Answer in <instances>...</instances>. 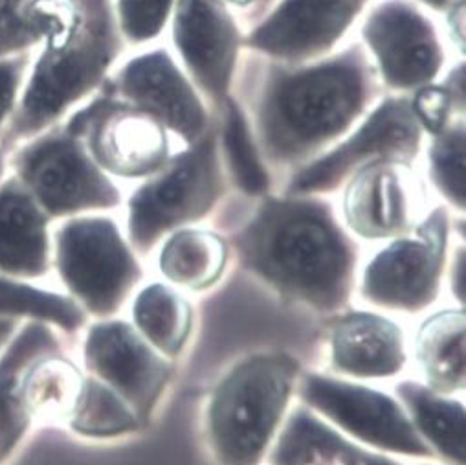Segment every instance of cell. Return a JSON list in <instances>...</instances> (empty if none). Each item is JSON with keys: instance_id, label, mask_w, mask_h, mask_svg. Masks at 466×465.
Masks as SVG:
<instances>
[{"instance_id": "cell-1", "label": "cell", "mask_w": 466, "mask_h": 465, "mask_svg": "<svg viewBox=\"0 0 466 465\" xmlns=\"http://www.w3.org/2000/svg\"><path fill=\"white\" fill-rule=\"evenodd\" d=\"M384 94L360 41L301 65L245 50L231 81L268 171L292 175L339 142Z\"/></svg>"}, {"instance_id": "cell-2", "label": "cell", "mask_w": 466, "mask_h": 465, "mask_svg": "<svg viewBox=\"0 0 466 465\" xmlns=\"http://www.w3.org/2000/svg\"><path fill=\"white\" fill-rule=\"evenodd\" d=\"M259 199L236 238L245 267L289 300L319 313L341 309L351 294L357 247L330 204L318 195Z\"/></svg>"}, {"instance_id": "cell-3", "label": "cell", "mask_w": 466, "mask_h": 465, "mask_svg": "<svg viewBox=\"0 0 466 465\" xmlns=\"http://www.w3.org/2000/svg\"><path fill=\"white\" fill-rule=\"evenodd\" d=\"M126 50L114 0H70L32 56L17 107L0 135V150L10 153L63 122L103 88Z\"/></svg>"}, {"instance_id": "cell-4", "label": "cell", "mask_w": 466, "mask_h": 465, "mask_svg": "<svg viewBox=\"0 0 466 465\" xmlns=\"http://www.w3.org/2000/svg\"><path fill=\"white\" fill-rule=\"evenodd\" d=\"M299 377L287 354L256 356L233 368L215 388L208 430L220 465H259Z\"/></svg>"}, {"instance_id": "cell-5", "label": "cell", "mask_w": 466, "mask_h": 465, "mask_svg": "<svg viewBox=\"0 0 466 465\" xmlns=\"http://www.w3.org/2000/svg\"><path fill=\"white\" fill-rule=\"evenodd\" d=\"M228 190L217 119L204 137L171 155L129 199V238L142 253L184 224L206 217Z\"/></svg>"}, {"instance_id": "cell-6", "label": "cell", "mask_w": 466, "mask_h": 465, "mask_svg": "<svg viewBox=\"0 0 466 465\" xmlns=\"http://www.w3.org/2000/svg\"><path fill=\"white\" fill-rule=\"evenodd\" d=\"M8 170L50 217L110 210L122 193L63 122L6 153Z\"/></svg>"}, {"instance_id": "cell-7", "label": "cell", "mask_w": 466, "mask_h": 465, "mask_svg": "<svg viewBox=\"0 0 466 465\" xmlns=\"http://www.w3.org/2000/svg\"><path fill=\"white\" fill-rule=\"evenodd\" d=\"M56 267L72 298L96 316L118 313L142 278L118 226L99 215H74L59 226Z\"/></svg>"}, {"instance_id": "cell-8", "label": "cell", "mask_w": 466, "mask_h": 465, "mask_svg": "<svg viewBox=\"0 0 466 465\" xmlns=\"http://www.w3.org/2000/svg\"><path fill=\"white\" fill-rule=\"evenodd\" d=\"M410 98L384 94L364 119L323 155L290 175L289 195H323L338 190L355 171L375 160L413 164L424 146Z\"/></svg>"}, {"instance_id": "cell-9", "label": "cell", "mask_w": 466, "mask_h": 465, "mask_svg": "<svg viewBox=\"0 0 466 465\" xmlns=\"http://www.w3.org/2000/svg\"><path fill=\"white\" fill-rule=\"evenodd\" d=\"M63 126L81 139L106 175L146 179L173 155L171 135L158 120L105 88L74 108Z\"/></svg>"}, {"instance_id": "cell-10", "label": "cell", "mask_w": 466, "mask_h": 465, "mask_svg": "<svg viewBox=\"0 0 466 465\" xmlns=\"http://www.w3.org/2000/svg\"><path fill=\"white\" fill-rule=\"evenodd\" d=\"M360 21V43L388 94L410 96L441 78L446 48L433 19L415 0H379Z\"/></svg>"}, {"instance_id": "cell-11", "label": "cell", "mask_w": 466, "mask_h": 465, "mask_svg": "<svg viewBox=\"0 0 466 465\" xmlns=\"http://www.w3.org/2000/svg\"><path fill=\"white\" fill-rule=\"evenodd\" d=\"M103 88L147 112L186 146L208 133L217 116L166 48L144 50L110 72Z\"/></svg>"}, {"instance_id": "cell-12", "label": "cell", "mask_w": 466, "mask_h": 465, "mask_svg": "<svg viewBox=\"0 0 466 465\" xmlns=\"http://www.w3.org/2000/svg\"><path fill=\"white\" fill-rule=\"evenodd\" d=\"M169 23L177 61L217 116L245 52L239 19L224 0H175Z\"/></svg>"}, {"instance_id": "cell-13", "label": "cell", "mask_w": 466, "mask_h": 465, "mask_svg": "<svg viewBox=\"0 0 466 465\" xmlns=\"http://www.w3.org/2000/svg\"><path fill=\"white\" fill-rule=\"evenodd\" d=\"M373 0H278L245 32V50L301 65L338 50Z\"/></svg>"}, {"instance_id": "cell-14", "label": "cell", "mask_w": 466, "mask_h": 465, "mask_svg": "<svg viewBox=\"0 0 466 465\" xmlns=\"http://www.w3.org/2000/svg\"><path fill=\"white\" fill-rule=\"evenodd\" d=\"M413 230L415 238L397 240L368 265L362 294L371 304L419 313L435 302L448 245L446 208L437 206Z\"/></svg>"}, {"instance_id": "cell-15", "label": "cell", "mask_w": 466, "mask_h": 465, "mask_svg": "<svg viewBox=\"0 0 466 465\" xmlns=\"http://www.w3.org/2000/svg\"><path fill=\"white\" fill-rule=\"evenodd\" d=\"M299 396L309 407L371 447L408 456H435L406 412L386 394L307 374L299 381Z\"/></svg>"}, {"instance_id": "cell-16", "label": "cell", "mask_w": 466, "mask_h": 465, "mask_svg": "<svg viewBox=\"0 0 466 465\" xmlns=\"http://www.w3.org/2000/svg\"><path fill=\"white\" fill-rule=\"evenodd\" d=\"M85 365L90 376L118 392L146 421L162 396L171 367L127 322L108 320L90 327L85 340Z\"/></svg>"}, {"instance_id": "cell-17", "label": "cell", "mask_w": 466, "mask_h": 465, "mask_svg": "<svg viewBox=\"0 0 466 465\" xmlns=\"http://www.w3.org/2000/svg\"><path fill=\"white\" fill-rule=\"evenodd\" d=\"M422 188L413 164L375 160L347 181L343 212L347 224L366 240L404 236L417 224Z\"/></svg>"}, {"instance_id": "cell-18", "label": "cell", "mask_w": 466, "mask_h": 465, "mask_svg": "<svg viewBox=\"0 0 466 465\" xmlns=\"http://www.w3.org/2000/svg\"><path fill=\"white\" fill-rule=\"evenodd\" d=\"M50 217L15 175L0 181V274L15 280L46 276L52 264Z\"/></svg>"}, {"instance_id": "cell-19", "label": "cell", "mask_w": 466, "mask_h": 465, "mask_svg": "<svg viewBox=\"0 0 466 465\" xmlns=\"http://www.w3.org/2000/svg\"><path fill=\"white\" fill-rule=\"evenodd\" d=\"M54 354H61V340L39 320L21 326L0 352V465L19 449L32 423L21 394L25 376L35 361Z\"/></svg>"}, {"instance_id": "cell-20", "label": "cell", "mask_w": 466, "mask_h": 465, "mask_svg": "<svg viewBox=\"0 0 466 465\" xmlns=\"http://www.w3.org/2000/svg\"><path fill=\"white\" fill-rule=\"evenodd\" d=\"M330 357L338 372L355 377H391L406 365L400 327L373 313L341 316L330 338Z\"/></svg>"}, {"instance_id": "cell-21", "label": "cell", "mask_w": 466, "mask_h": 465, "mask_svg": "<svg viewBox=\"0 0 466 465\" xmlns=\"http://www.w3.org/2000/svg\"><path fill=\"white\" fill-rule=\"evenodd\" d=\"M272 465H399L341 438L307 408H296L272 454Z\"/></svg>"}, {"instance_id": "cell-22", "label": "cell", "mask_w": 466, "mask_h": 465, "mask_svg": "<svg viewBox=\"0 0 466 465\" xmlns=\"http://www.w3.org/2000/svg\"><path fill=\"white\" fill-rule=\"evenodd\" d=\"M218 151L228 181L252 199L268 195L272 175L259 153L241 105L229 94L217 114Z\"/></svg>"}, {"instance_id": "cell-23", "label": "cell", "mask_w": 466, "mask_h": 465, "mask_svg": "<svg viewBox=\"0 0 466 465\" xmlns=\"http://www.w3.org/2000/svg\"><path fill=\"white\" fill-rule=\"evenodd\" d=\"M417 357L428 385L439 394L464 388V313L430 316L417 335Z\"/></svg>"}, {"instance_id": "cell-24", "label": "cell", "mask_w": 466, "mask_h": 465, "mask_svg": "<svg viewBox=\"0 0 466 465\" xmlns=\"http://www.w3.org/2000/svg\"><path fill=\"white\" fill-rule=\"evenodd\" d=\"M397 394L408 407L417 432L444 458L464 465V407L413 381L400 383Z\"/></svg>"}, {"instance_id": "cell-25", "label": "cell", "mask_w": 466, "mask_h": 465, "mask_svg": "<svg viewBox=\"0 0 466 465\" xmlns=\"http://www.w3.org/2000/svg\"><path fill=\"white\" fill-rule=\"evenodd\" d=\"M226 260V245L213 232L180 230L164 245L160 269L173 284L200 291L218 282Z\"/></svg>"}, {"instance_id": "cell-26", "label": "cell", "mask_w": 466, "mask_h": 465, "mask_svg": "<svg viewBox=\"0 0 466 465\" xmlns=\"http://www.w3.org/2000/svg\"><path fill=\"white\" fill-rule=\"evenodd\" d=\"M85 377L61 354L35 361L23 381V405L32 419H70Z\"/></svg>"}, {"instance_id": "cell-27", "label": "cell", "mask_w": 466, "mask_h": 465, "mask_svg": "<svg viewBox=\"0 0 466 465\" xmlns=\"http://www.w3.org/2000/svg\"><path fill=\"white\" fill-rule=\"evenodd\" d=\"M135 322L142 335L167 357H177L189 338L193 309L175 289L155 284L135 302Z\"/></svg>"}, {"instance_id": "cell-28", "label": "cell", "mask_w": 466, "mask_h": 465, "mask_svg": "<svg viewBox=\"0 0 466 465\" xmlns=\"http://www.w3.org/2000/svg\"><path fill=\"white\" fill-rule=\"evenodd\" d=\"M0 316L46 322L66 333L85 326V309L72 298L0 274Z\"/></svg>"}, {"instance_id": "cell-29", "label": "cell", "mask_w": 466, "mask_h": 465, "mask_svg": "<svg viewBox=\"0 0 466 465\" xmlns=\"http://www.w3.org/2000/svg\"><path fill=\"white\" fill-rule=\"evenodd\" d=\"M68 0H0V59L34 54Z\"/></svg>"}, {"instance_id": "cell-30", "label": "cell", "mask_w": 466, "mask_h": 465, "mask_svg": "<svg viewBox=\"0 0 466 465\" xmlns=\"http://www.w3.org/2000/svg\"><path fill=\"white\" fill-rule=\"evenodd\" d=\"M70 429L88 438H112L138 430L140 419L118 392L88 376L70 416Z\"/></svg>"}, {"instance_id": "cell-31", "label": "cell", "mask_w": 466, "mask_h": 465, "mask_svg": "<svg viewBox=\"0 0 466 465\" xmlns=\"http://www.w3.org/2000/svg\"><path fill=\"white\" fill-rule=\"evenodd\" d=\"M464 116L455 119L435 137H430V179L441 195L457 210H464Z\"/></svg>"}, {"instance_id": "cell-32", "label": "cell", "mask_w": 466, "mask_h": 465, "mask_svg": "<svg viewBox=\"0 0 466 465\" xmlns=\"http://www.w3.org/2000/svg\"><path fill=\"white\" fill-rule=\"evenodd\" d=\"M175 0H114V16L127 46L157 41L167 28Z\"/></svg>"}, {"instance_id": "cell-33", "label": "cell", "mask_w": 466, "mask_h": 465, "mask_svg": "<svg viewBox=\"0 0 466 465\" xmlns=\"http://www.w3.org/2000/svg\"><path fill=\"white\" fill-rule=\"evenodd\" d=\"M408 98L413 116L428 137L439 135L455 116H464L457 110L448 87L439 79L413 90Z\"/></svg>"}, {"instance_id": "cell-34", "label": "cell", "mask_w": 466, "mask_h": 465, "mask_svg": "<svg viewBox=\"0 0 466 465\" xmlns=\"http://www.w3.org/2000/svg\"><path fill=\"white\" fill-rule=\"evenodd\" d=\"M34 54L0 59V135L8 126L21 98Z\"/></svg>"}, {"instance_id": "cell-35", "label": "cell", "mask_w": 466, "mask_h": 465, "mask_svg": "<svg viewBox=\"0 0 466 465\" xmlns=\"http://www.w3.org/2000/svg\"><path fill=\"white\" fill-rule=\"evenodd\" d=\"M415 3L424 8L426 12H433L437 16H446L451 10L464 6V0H415Z\"/></svg>"}, {"instance_id": "cell-36", "label": "cell", "mask_w": 466, "mask_h": 465, "mask_svg": "<svg viewBox=\"0 0 466 465\" xmlns=\"http://www.w3.org/2000/svg\"><path fill=\"white\" fill-rule=\"evenodd\" d=\"M21 327V318H10V316H0V352L5 350V346L12 340V336Z\"/></svg>"}, {"instance_id": "cell-37", "label": "cell", "mask_w": 466, "mask_h": 465, "mask_svg": "<svg viewBox=\"0 0 466 465\" xmlns=\"http://www.w3.org/2000/svg\"><path fill=\"white\" fill-rule=\"evenodd\" d=\"M455 258L457 260H455V267H453V278H455L453 291H455V296L462 302L464 300V282H462V278H464V251L459 249Z\"/></svg>"}, {"instance_id": "cell-38", "label": "cell", "mask_w": 466, "mask_h": 465, "mask_svg": "<svg viewBox=\"0 0 466 465\" xmlns=\"http://www.w3.org/2000/svg\"><path fill=\"white\" fill-rule=\"evenodd\" d=\"M276 3H278V0H259V3H258L248 14H245V23L250 26V25L256 23L259 17H263Z\"/></svg>"}, {"instance_id": "cell-39", "label": "cell", "mask_w": 466, "mask_h": 465, "mask_svg": "<svg viewBox=\"0 0 466 465\" xmlns=\"http://www.w3.org/2000/svg\"><path fill=\"white\" fill-rule=\"evenodd\" d=\"M224 3L229 8H238V10L245 12V14H248L259 3V0H224Z\"/></svg>"}, {"instance_id": "cell-40", "label": "cell", "mask_w": 466, "mask_h": 465, "mask_svg": "<svg viewBox=\"0 0 466 465\" xmlns=\"http://www.w3.org/2000/svg\"><path fill=\"white\" fill-rule=\"evenodd\" d=\"M8 173V160H6V151L0 150V181Z\"/></svg>"}]
</instances>
